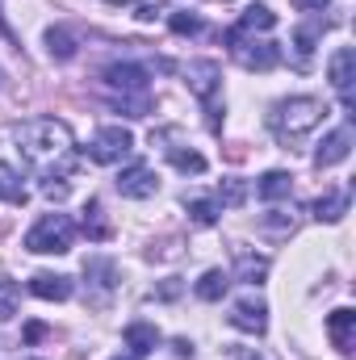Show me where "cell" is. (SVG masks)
<instances>
[{
	"label": "cell",
	"mask_w": 356,
	"mask_h": 360,
	"mask_svg": "<svg viewBox=\"0 0 356 360\" xmlns=\"http://www.w3.org/2000/svg\"><path fill=\"white\" fill-rule=\"evenodd\" d=\"M289 4H293V8H302V13H323L331 0H289Z\"/></svg>",
	"instance_id": "f546056e"
},
{
	"label": "cell",
	"mask_w": 356,
	"mask_h": 360,
	"mask_svg": "<svg viewBox=\"0 0 356 360\" xmlns=\"http://www.w3.org/2000/svg\"><path fill=\"white\" fill-rule=\"evenodd\" d=\"M76 243V222L68 214H42L30 231H25V252L34 256H63Z\"/></svg>",
	"instance_id": "277c9868"
},
{
	"label": "cell",
	"mask_w": 356,
	"mask_h": 360,
	"mask_svg": "<svg viewBox=\"0 0 356 360\" xmlns=\"http://www.w3.org/2000/svg\"><path fill=\"white\" fill-rule=\"evenodd\" d=\"M117 193L130 197V201H147V197L160 193V176L151 172V164H130V168H122V176H117Z\"/></svg>",
	"instance_id": "ba28073f"
},
{
	"label": "cell",
	"mask_w": 356,
	"mask_h": 360,
	"mask_svg": "<svg viewBox=\"0 0 356 360\" xmlns=\"http://www.w3.org/2000/svg\"><path fill=\"white\" fill-rule=\"evenodd\" d=\"M21 306V285L17 281H0V323H8Z\"/></svg>",
	"instance_id": "7402d4cb"
},
{
	"label": "cell",
	"mask_w": 356,
	"mask_h": 360,
	"mask_svg": "<svg viewBox=\"0 0 356 360\" xmlns=\"http://www.w3.org/2000/svg\"><path fill=\"white\" fill-rule=\"evenodd\" d=\"M227 46L231 55L248 68V72H272L281 63V46L276 42H256V34H235L227 30Z\"/></svg>",
	"instance_id": "8992f818"
},
{
	"label": "cell",
	"mask_w": 356,
	"mask_h": 360,
	"mask_svg": "<svg viewBox=\"0 0 356 360\" xmlns=\"http://www.w3.org/2000/svg\"><path fill=\"white\" fill-rule=\"evenodd\" d=\"M193 289H197V297H201V302H222V297H227V289H231V276H227L222 269H210L197 285H193Z\"/></svg>",
	"instance_id": "ac0fdd59"
},
{
	"label": "cell",
	"mask_w": 356,
	"mask_h": 360,
	"mask_svg": "<svg viewBox=\"0 0 356 360\" xmlns=\"http://www.w3.org/2000/svg\"><path fill=\"white\" fill-rule=\"evenodd\" d=\"M235 356L239 360H260V356H252V352H243V348H235Z\"/></svg>",
	"instance_id": "d6a6232c"
},
{
	"label": "cell",
	"mask_w": 356,
	"mask_h": 360,
	"mask_svg": "<svg viewBox=\"0 0 356 360\" xmlns=\"http://www.w3.org/2000/svg\"><path fill=\"white\" fill-rule=\"evenodd\" d=\"M168 25H172V34H201V17L197 13H168Z\"/></svg>",
	"instance_id": "484cf974"
},
{
	"label": "cell",
	"mask_w": 356,
	"mask_h": 360,
	"mask_svg": "<svg viewBox=\"0 0 356 360\" xmlns=\"http://www.w3.org/2000/svg\"><path fill=\"white\" fill-rule=\"evenodd\" d=\"M231 327H239V331H248V335H265L268 331V306L260 297H239L235 306H231Z\"/></svg>",
	"instance_id": "8fae6325"
},
{
	"label": "cell",
	"mask_w": 356,
	"mask_h": 360,
	"mask_svg": "<svg viewBox=\"0 0 356 360\" xmlns=\"http://www.w3.org/2000/svg\"><path fill=\"white\" fill-rule=\"evenodd\" d=\"M126 344H130L134 356H151V352L160 348V331H155L151 323H130V327H126Z\"/></svg>",
	"instance_id": "e0dca14e"
},
{
	"label": "cell",
	"mask_w": 356,
	"mask_h": 360,
	"mask_svg": "<svg viewBox=\"0 0 356 360\" xmlns=\"http://www.w3.org/2000/svg\"><path fill=\"white\" fill-rule=\"evenodd\" d=\"M151 143H168V147H164V155L172 160V168H177V172H184V176H201V172H205V155H197L193 147L177 143V130L151 134Z\"/></svg>",
	"instance_id": "30bf717a"
},
{
	"label": "cell",
	"mask_w": 356,
	"mask_h": 360,
	"mask_svg": "<svg viewBox=\"0 0 356 360\" xmlns=\"http://www.w3.org/2000/svg\"><path fill=\"white\" fill-rule=\"evenodd\" d=\"M189 218H193L197 226H214V222H218V201L193 197V201H189Z\"/></svg>",
	"instance_id": "603a6c76"
},
{
	"label": "cell",
	"mask_w": 356,
	"mask_h": 360,
	"mask_svg": "<svg viewBox=\"0 0 356 360\" xmlns=\"http://www.w3.org/2000/svg\"><path fill=\"white\" fill-rule=\"evenodd\" d=\"M130 151H134V139H130V130H122V126H105V130H96L92 143H89V160L92 164H122Z\"/></svg>",
	"instance_id": "52a82bcc"
},
{
	"label": "cell",
	"mask_w": 356,
	"mask_h": 360,
	"mask_svg": "<svg viewBox=\"0 0 356 360\" xmlns=\"http://www.w3.org/2000/svg\"><path fill=\"white\" fill-rule=\"evenodd\" d=\"M30 293L42 297V302H68V297H72V281L59 276V272H38V276L30 281Z\"/></svg>",
	"instance_id": "5bb4252c"
},
{
	"label": "cell",
	"mask_w": 356,
	"mask_h": 360,
	"mask_svg": "<svg viewBox=\"0 0 356 360\" xmlns=\"http://www.w3.org/2000/svg\"><path fill=\"white\" fill-rule=\"evenodd\" d=\"M109 4H130V0H109Z\"/></svg>",
	"instance_id": "836d02e7"
},
{
	"label": "cell",
	"mask_w": 356,
	"mask_h": 360,
	"mask_svg": "<svg viewBox=\"0 0 356 360\" xmlns=\"http://www.w3.org/2000/svg\"><path fill=\"white\" fill-rule=\"evenodd\" d=\"M84 231H89L96 243L109 239V226H105V218H101V201H89V205H84Z\"/></svg>",
	"instance_id": "d4e9b609"
},
{
	"label": "cell",
	"mask_w": 356,
	"mask_h": 360,
	"mask_svg": "<svg viewBox=\"0 0 356 360\" xmlns=\"http://www.w3.org/2000/svg\"><path fill=\"white\" fill-rule=\"evenodd\" d=\"M113 360H122V356H113Z\"/></svg>",
	"instance_id": "e575fe53"
},
{
	"label": "cell",
	"mask_w": 356,
	"mask_h": 360,
	"mask_svg": "<svg viewBox=\"0 0 356 360\" xmlns=\"http://www.w3.org/2000/svg\"><path fill=\"white\" fill-rule=\"evenodd\" d=\"M235 272H239L243 285H260L268 276V260L265 256H252V252H239V256H235Z\"/></svg>",
	"instance_id": "ffe728a7"
},
{
	"label": "cell",
	"mask_w": 356,
	"mask_h": 360,
	"mask_svg": "<svg viewBox=\"0 0 356 360\" xmlns=\"http://www.w3.org/2000/svg\"><path fill=\"white\" fill-rule=\"evenodd\" d=\"M218 76H222V72H218L214 59H193V63H184V84H189L193 96L205 105L214 130L222 126V117H218V113H222V105H218V84H222V80H218Z\"/></svg>",
	"instance_id": "5b68a950"
},
{
	"label": "cell",
	"mask_w": 356,
	"mask_h": 360,
	"mask_svg": "<svg viewBox=\"0 0 356 360\" xmlns=\"http://www.w3.org/2000/svg\"><path fill=\"white\" fill-rule=\"evenodd\" d=\"M243 193H248V188H243V180H227V184H222V205H239V201H243Z\"/></svg>",
	"instance_id": "f1b7e54d"
},
{
	"label": "cell",
	"mask_w": 356,
	"mask_h": 360,
	"mask_svg": "<svg viewBox=\"0 0 356 360\" xmlns=\"http://www.w3.org/2000/svg\"><path fill=\"white\" fill-rule=\"evenodd\" d=\"M323 113H327V105L319 101V96H285V101H276L272 105V113H268V130L276 134V143H302L319 122H323Z\"/></svg>",
	"instance_id": "7a4b0ae2"
},
{
	"label": "cell",
	"mask_w": 356,
	"mask_h": 360,
	"mask_svg": "<svg viewBox=\"0 0 356 360\" xmlns=\"http://www.w3.org/2000/svg\"><path fill=\"white\" fill-rule=\"evenodd\" d=\"M348 214V193L344 188H327L319 201H314V218L319 222H340Z\"/></svg>",
	"instance_id": "2e32d148"
},
{
	"label": "cell",
	"mask_w": 356,
	"mask_h": 360,
	"mask_svg": "<svg viewBox=\"0 0 356 360\" xmlns=\"http://www.w3.org/2000/svg\"><path fill=\"white\" fill-rule=\"evenodd\" d=\"M17 151L42 176V193L46 197H55V201L68 197V176L80 164L76 139H72L68 122H59V117H34V122L17 126Z\"/></svg>",
	"instance_id": "6da1fadb"
},
{
	"label": "cell",
	"mask_w": 356,
	"mask_h": 360,
	"mask_svg": "<svg viewBox=\"0 0 356 360\" xmlns=\"http://www.w3.org/2000/svg\"><path fill=\"white\" fill-rule=\"evenodd\" d=\"M84 276L101 285V293H109V289H113V264H109V260H101V256L84 264Z\"/></svg>",
	"instance_id": "cb8c5ba5"
},
{
	"label": "cell",
	"mask_w": 356,
	"mask_h": 360,
	"mask_svg": "<svg viewBox=\"0 0 356 360\" xmlns=\"http://www.w3.org/2000/svg\"><path fill=\"white\" fill-rule=\"evenodd\" d=\"M172 348H177L180 356H193V344H189V340H177V344H172Z\"/></svg>",
	"instance_id": "1f68e13d"
},
{
	"label": "cell",
	"mask_w": 356,
	"mask_h": 360,
	"mask_svg": "<svg viewBox=\"0 0 356 360\" xmlns=\"http://www.w3.org/2000/svg\"><path fill=\"white\" fill-rule=\"evenodd\" d=\"M314 38H319V30H306V25L293 34V46H298V59H302V63L310 59V51H314Z\"/></svg>",
	"instance_id": "83f0119b"
},
{
	"label": "cell",
	"mask_w": 356,
	"mask_h": 360,
	"mask_svg": "<svg viewBox=\"0 0 356 360\" xmlns=\"http://www.w3.org/2000/svg\"><path fill=\"white\" fill-rule=\"evenodd\" d=\"M327 335H331V344H336L340 356H352V348H356V314L348 310V306H340V310L327 314Z\"/></svg>",
	"instance_id": "4fadbf2b"
},
{
	"label": "cell",
	"mask_w": 356,
	"mask_h": 360,
	"mask_svg": "<svg viewBox=\"0 0 356 360\" xmlns=\"http://www.w3.org/2000/svg\"><path fill=\"white\" fill-rule=\"evenodd\" d=\"M327 76H331V89L340 92L344 109L352 113V80H356V51H352V46H340V51L331 55V63H327Z\"/></svg>",
	"instance_id": "9c48e42d"
},
{
	"label": "cell",
	"mask_w": 356,
	"mask_h": 360,
	"mask_svg": "<svg viewBox=\"0 0 356 360\" xmlns=\"http://www.w3.org/2000/svg\"><path fill=\"white\" fill-rule=\"evenodd\" d=\"M46 46H51L55 59H72V55H76V46H72V38H68L63 30H51V34H46Z\"/></svg>",
	"instance_id": "4316f807"
},
{
	"label": "cell",
	"mask_w": 356,
	"mask_h": 360,
	"mask_svg": "<svg viewBox=\"0 0 356 360\" xmlns=\"http://www.w3.org/2000/svg\"><path fill=\"white\" fill-rule=\"evenodd\" d=\"M348 155H352V126H340V130H331V134L319 143L314 168H336V164H344Z\"/></svg>",
	"instance_id": "7c38bea8"
},
{
	"label": "cell",
	"mask_w": 356,
	"mask_h": 360,
	"mask_svg": "<svg viewBox=\"0 0 356 360\" xmlns=\"http://www.w3.org/2000/svg\"><path fill=\"white\" fill-rule=\"evenodd\" d=\"M25 184H21V172L13 168V164H0V201H8V205H25Z\"/></svg>",
	"instance_id": "d6986e66"
},
{
	"label": "cell",
	"mask_w": 356,
	"mask_h": 360,
	"mask_svg": "<svg viewBox=\"0 0 356 360\" xmlns=\"http://www.w3.org/2000/svg\"><path fill=\"white\" fill-rule=\"evenodd\" d=\"M231 30H235V34H268V30H276V13H272L268 4H248Z\"/></svg>",
	"instance_id": "9a60e30c"
},
{
	"label": "cell",
	"mask_w": 356,
	"mask_h": 360,
	"mask_svg": "<svg viewBox=\"0 0 356 360\" xmlns=\"http://www.w3.org/2000/svg\"><path fill=\"white\" fill-rule=\"evenodd\" d=\"M42 335H46V327H42V323H30V327H25V340H42Z\"/></svg>",
	"instance_id": "4dcf8cb0"
},
{
	"label": "cell",
	"mask_w": 356,
	"mask_h": 360,
	"mask_svg": "<svg viewBox=\"0 0 356 360\" xmlns=\"http://www.w3.org/2000/svg\"><path fill=\"white\" fill-rule=\"evenodd\" d=\"M105 89L113 92V105L126 117H147L151 113V84L139 63H109L105 68Z\"/></svg>",
	"instance_id": "3957f363"
},
{
	"label": "cell",
	"mask_w": 356,
	"mask_h": 360,
	"mask_svg": "<svg viewBox=\"0 0 356 360\" xmlns=\"http://www.w3.org/2000/svg\"><path fill=\"white\" fill-rule=\"evenodd\" d=\"M256 193H260L265 201H281V197L293 193V176H289V172H265L260 184H256Z\"/></svg>",
	"instance_id": "44dd1931"
}]
</instances>
